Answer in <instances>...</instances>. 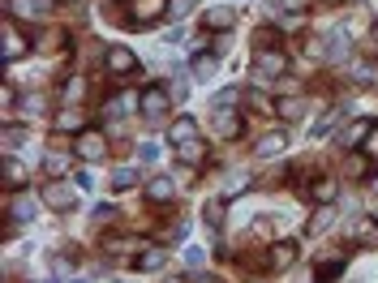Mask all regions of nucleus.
Instances as JSON below:
<instances>
[{
    "mask_svg": "<svg viewBox=\"0 0 378 283\" xmlns=\"http://www.w3.org/2000/svg\"><path fill=\"white\" fill-rule=\"evenodd\" d=\"M73 154H78L82 163H104L108 159V138L86 129V134H78V142H73Z\"/></svg>",
    "mask_w": 378,
    "mask_h": 283,
    "instance_id": "obj_1",
    "label": "nucleus"
},
{
    "mask_svg": "<svg viewBox=\"0 0 378 283\" xmlns=\"http://www.w3.org/2000/svg\"><path fill=\"white\" fill-rule=\"evenodd\" d=\"M43 206H52V211H73L78 206V189L65 185V180H52V185H43Z\"/></svg>",
    "mask_w": 378,
    "mask_h": 283,
    "instance_id": "obj_2",
    "label": "nucleus"
},
{
    "mask_svg": "<svg viewBox=\"0 0 378 283\" xmlns=\"http://www.w3.org/2000/svg\"><path fill=\"white\" fill-rule=\"evenodd\" d=\"M138 108H142V116L155 124V120H164L168 116V108H172V99H168V90H159V86H150V90H142V99H138Z\"/></svg>",
    "mask_w": 378,
    "mask_h": 283,
    "instance_id": "obj_3",
    "label": "nucleus"
},
{
    "mask_svg": "<svg viewBox=\"0 0 378 283\" xmlns=\"http://www.w3.org/2000/svg\"><path fill=\"white\" fill-rule=\"evenodd\" d=\"M104 69L116 73V77H129V73H138V56L129 47H108L104 51Z\"/></svg>",
    "mask_w": 378,
    "mask_h": 283,
    "instance_id": "obj_4",
    "label": "nucleus"
},
{
    "mask_svg": "<svg viewBox=\"0 0 378 283\" xmlns=\"http://www.w3.org/2000/svg\"><path fill=\"white\" fill-rule=\"evenodd\" d=\"M26 47H31V43L17 35V22L5 17V31H0V56H5V60H17V56H26Z\"/></svg>",
    "mask_w": 378,
    "mask_h": 283,
    "instance_id": "obj_5",
    "label": "nucleus"
},
{
    "mask_svg": "<svg viewBox=\"0 0 378 283\" xmlns=\"http://www.w3.org/2000/svg\"><path fill=\"white\" fill-rule=\"evenodd\" d=\"M168 13V0H134L129 5V22L134 26H150V22H159Z\"/></svg>",
    "mask_w": 378,
    "mask_h": 283,
    "instance_id": "obj_6",
    "label": "nucleus"
},
{
    "mask_svg": "<svg viewBox=\"0 0 378 283\" xmlns=\"http://www.w3.org/2000/svg\"><path fill=\"white\" fill-rule=\"evenodd\" d=\"M254 69H258V73H267V77H280V73L288 69V56H284L280 47H258Z\"/></svg>",
    "mask_w": 378,
    "mask_h": 283,
    "instance_id": "obj_7",
    "label": "nucleus"
},
{
    "mask_svg": "<svg viewBox=\"0 0 378 283\" xmlns=\"http://www.w3.org/2000/svg\"><path fill=\"white\" fill-rule=\"evenodd\" d=\"M52 13V0H9V17H22V22H39Z\"/></svg>",
    "mask_w": 378,
    "mask_h": 283,
    "instance_id": "obj_8",
    "label": "nucleus"
},
{
    "mask_svg": "<svg viewBox=\"0 0 378 283\" xmlns=\"http://www.w3.org/2000/svg\"><path fill=\"white\" fill-rule=\"evenodd\" d=\"M292 262H297V245H292V241H275L271 253H267V266H271V270H288Z\"/></svg>",
    "mask_w": 378,
    "mask_h": 283,
    "instance_id": "obj_9",
    "label": "nucleus"
},
{
    "mask_svg": "<svg viewBox=\"0 0 378 283\" xmlns=\"http://www.w3.org/2000/svg\"><path fill=\"white\" fill-rule=\"evenodd\" d=\"M168 138H172L176 146H185V142H198V124H194V116H176V120L168 124Z\"/></svg>",
    "mask_w": 378,
    "mask_h": 283,
    "instance_id": "obj_10",
    "label": "nucleus"
},
{
    "mask_svg": "<svg viewBox=\"0 0 378 283\" xmlns=\"http://www.w3.org/2000/svg\"><path fill=\"white\" fill-rule=\"evenodd\" d=\"M310 193H314V202H318V206H331V202L340 197V180H336V176H318Z\"/></svg>",
    "mask_w": 378,
    "mask_h": 283,
    "instance_id": "obj_11",
    "label": "nucleus"
},
{
    "mask_svg": "<svg viewBox=\"0 0 378 283\" xmlns=\"http://www.w3.org/2000/svg\"><path fill=\"white\" fill-rule=\"evenodd\" d=\"M348 51H352V43H348V35H344V31L326 35V43H322V56H326V60H344Z\"/></svg>",
    "mask_w": 378,
    "mask_h": 283,
    "instance_id": "obj_12",
    "label": "nucleus"
},
{
    "mask_svg": "<svg viewBox=\"0 0 378 283\" xmlns=\"http://www.w3.org/2000/svg\"><path fill=\"white\" fill-rule=\"evenodd\" d=\"M82 124H86V116H82L78 108H65V112L56 116V134H86Z\"/></svg>",
    "mask_w": 378,
    "mask_h": 283,
    "instance_id": "obj_13",
    "label": "nucleus"
},
{
    "mask_svg": "<svg viewBox=\"0 0 378 283\" xmlns=\"http://www.w3.org/2000/svg\"><path fill=\"white\" fill-rule=\"evenodd\" d=\"M344 266H348V253L322 257V262H318V279H326V283H331V279H340V275H344Z\"/></svg>",
    "mask_w": 378,
    "mask_h": 283,
    "instance_id": "obj_14",
    "label": "nucleus"
},
{
    "mask_svg": "<svg viewBox=\"0 0 378 283\" xmlns=\"http://www.w3.org/2000/svg\"><path fill=\"white\" fill-rule=\"evenodd\" d=\"M284 146H288V138H284V129H275V134L258 138V154H262V159H271V154H284Z\"/></svg>",
    "mask_w": 378,
    "mask_h": 283,
    "instance_id": "obj_15",
    "label": "nucleus"
},
{
    "mask_svg": "<svg viewBox=\"0 0 378 283\" xmlns=\"http://www.w3.org/2000/svg\"><path fill=\"white\" fill-rule=\"evenodd\" d=\"M172 193H176V189H172L168 176H155V180L146 185V197H150V202H172Z\"/></svg>",
    "mask_w": 378,
    "mask_h": 283,
    "instance_id": "obj_16",
    "label": "nucleus"
},
{
    "mask_svg": "<svg viewBox=\"0 0 378 283\" xmlns=\"http://www.w3.org/2000/svg\"><path fill=\"white\" fill-rule=\"evenodd\" d=\"M365 134H370V124H365V120H352V124L344 129V146H348V150L365 146Z\"/></svg>",
    "mask_w": 378,
    "mask_h": 283,
    "instance_id": "obj_17",
    "label": "nucleus"
},
{
    "mask_svg": "<svg viewBox=\"0 0 378 283\" xmlns=\"http://www.w3.org/2000/svg\"><path fill=\"white\" fill-rule=\"evenodd\" d=\"M138 266H142V270H159V266H164V249H159V245H146V249L138 253Z\"/></svg>",
    "mask_w": 378,
    "mask_h": 283,
    "instance_id": "obj_18",
    "label": "nucleus"
},
{
    "mask_svg": "<svg viewBox=\"0 0 378 283\" xmlns=\"http://www.w3.org/2000/svg\"><path fill=\"white\" fill-rule=\"evenodd\" d=\"M203 154H207L203 142H185V146H176V159H181V163H203Z\"/></svg>",
    "mask_w": 378,
    "mask_h": 283,
    "instance_id": "obj_19",
    "label": "nucleus"
},
{
    "mask_svg": "<svg viewBox=\"0 0 378 283\" xmlns=\"http://www.w3.org/2000/svg\"><path fill=\"white\" fill-rule=\"evenodd\" d=\"M104 112H108V116H129V112H134V99H129V95H112V99L104 103Z\"/></svg>",
    "mask_w": 378,
    "mask_h": 283,
    "instance_id": "obj_20",
    "label": "nucleus"
},
{
    "mask_svg": "<svg viewBox=\"0 0 378 283\" xmlns=\"http://www.w3.org/2000/svg\"><path fill=\"white\" fill-rule=\"evenodd\" d=\"M43 168L52 172V176H65V172H69V154H61V150H47V154H43Z\"/></svg>",
    "mask_w": 378,
    "mask_h": 283,
    "instance_id": "obj_21",
    "label": "nucleus"
},
{
    "mask_svg": "<svg viewBox=\"0 0 378 283\" xmlns=\"http://www.w3.org/2000/svg\"><path fill=\"white\" fill-rule=\"evenodd\" d=\"M211 31H228L233 26V9H207V17H203Z\"/></svg>",
    "mask_w": 378,
    "mask_h": 283,
    "instance_id": "obj_22",
    "label": "nucleus"
},
{
    "mask_svg": "<svg viewBox=\"0 0 378 283\" xmlns=\"http://www.w3.org/2000/svg\"><path fill=\"white\" fill-rule=\"evenodd\" d=\"M245 103H249V112H262V116H267V112H275V103H271L262 90H245Z\"/></svg>",
    "mask_w": 378,
    "mask_h": 283,
    "instance_id": "obj_23",
    "label": "nucleus"
},
{
    "mask_svg": "<svg viewBox=\"0 0 378 283\" xmlns=\"http://www.w3.org/2000/svg\"><path fill=\"white\" fill-rule=\"evenodd\" d=\"M215 124H219L223 138H237V134H241V120H237L233 112H215Z\"/></svg>",
    "mask_w": 378,
    "mask_h": 283,
    "instance_id": "obj_24",
    "label": "nucleus"
},
{
    "mask_svg": "<svg viewBox=\"0 0 378 283\" xmlns=\"http://www.w3.org/2000/svg\"><path fill=\"white\" fill-rule=\"evenodd\" d=\"M9 215H13V219H22V223H26V219L35 215V202H31V197H13V202H9Z\"/></svg>",
    "mask_w": 378,
    "mask_h": 283,
    "instance_id": "obj_25",
    "label": "nucleus"
},
{
    "mask_svg": "<svg viewBox=\"0 0 378 283\" xmlns=\"http://www.w3.org/2000/svg\"><path fill=\"white\" fill-rule=\"evenodd\" d=\"M134 185H138V172H134V168H116L112 189H120V193H125V189H134Z\"/></svg>",
    "mask_w": 378,
    "mask_h": 283,
    "instance_id": "obj_26",
    "label": "nucleus"
},
{
    "mask_svg": "<svg viewBox=\"0 0 378 283\" xmlns=\"http://www.w3.org/2000/svg\"><path fill=\"white\" fill-rule=\"evenodd\" d=\"M22 108H26V116H39V112L47 108V95H43V90H31L26 99H22Z\"/></svg>",
    "mask_w": 378,
    "mask_h": 283,
    "instance_id": "obj_27",
    "label": "nucleus"
},
{
    "mask_svg": "<svg viewBox=\"0 0 378 283\" xmlns=\"http://www.w3.org/2000/svg\"><path fill=\"white\" fill-rule=\"evenodd\" d=\"M336 223V211H331V206H322V211L310 219V232H314V236H318V232H326V227H331Z\"/></svg>",
    "mask_w": 378,
    "mask_h": 283,
    "instance_id": "obj_28",
    "label": "nucleus"
},
{
    "mask_svg": "<svg viewBox=\"0 0 378 283\" xmlns=\"http://www.w3.org/2000/svg\"><path fill=\"white\" fill-rule=\"evenodd\" d=\"M301 108H306L301 99H280V103H275V112H280L284 120H297V116H301Z\"/></svg>",
    "mask_w": 378,
    "mask_h": 283,
    "instance_id": "obj_29",
    "label": "nucleus"
},
{
    "mask_svg": "<svg viewBox=\"0 0 378 283\" xmlns=\"http://www.w3.org/2000/svg\"><path fill=\"white\" fill-rule=\"evenodd\" d=\"M352 77H357L361 86H374V82H378V65H370V60H365V65H357V69H352Z\"/></svg>",
    "mask_w": 378,
    "mask_h": 283,
    "instance_id": "obj_30",
    "label": "nucleus"
},
{
    "mask_svg": "<svg viewBox=\"0 0 378 283\" xmlns=\"http://www.w3.org/2000/svg\"><path fill=\"white\" fill-rule=\"evenodd\" d=\"M189 13H194V0H168V17L181 22V17H189Z\"/></svg>",
    "mask_w": 378,
    "mask_h": 283,
    "instance_id": "obj_31",
    "label": "nucleus"
},
{
    "mask_svg": "<svg viewBox=\"0 0 378 283\" xmlns=\"http://www.w3.org/2000/svg\"><path fill=\"white\" fill-rule=\"evenodd\" d=\"M82 90H86V82H82V77H69V86H65V103H69V108L82 99Z\"/></svg>",
    "mask_w": 378,
    "mask_h": 283,
    "instance_id": "obj_32",
    "label": "nucleus"
},
{
    "mask_svg": "<svg viewBox=\"0 0 378 283\" xmlns=\"http://www.w3.org/2000/svg\"><path fill=\"white\" fill-rule=\"evenodd\" d=\"M215 73V56H198L194 60V77H211Z\"/></svg>",
    "mask_w": 378,
    "mask_h": 283,
    "instance_id": "obj_33",
    "label": "nucleus"
},
{
    "mask_svg": "<svg viewBox=\"0 0 378 283\" xmlns=\"http://www.w3.org/2000/svg\"><path fill=\"white\" fill-rule=\"evenodd\" d=\"M22 180H26V172H22V168L9 159V163H5V185H22Z\"/></svg>",
    "mask_w": 378,
    "mask_h": 283,
    "instance_id": "obj_34",
    "label": "nucleus"
},
{
    "mask_svg": "<svg viewBox=\"0 0 378 283\" xmlns=\"http://www.w3.org/2000/svg\"><path fill=\"white\" fill-rule=\"evenodd\" d=\"M344 172H348V176H361V172H365L361 154H348V159H344Z\"/></svg>",
    "mask_w": 378,
    "mask_h": 283,
    "instance_id": "obj_35",
    "label": "nucleus"
},
{
    "mask_svg": "<svg viewBox=\"0 0 378 283\" xmlns=\"http://www.w3.org/2000/svg\"><path fill=\"white\" fill-rule=\"evenodd\" d=\"M138 154H142L146 163H155V159H159V146H155V142H142V146H138Z\"/></svg>",
    "mask_w": 378,
    "mask_h": 283,
    "instance_id": "obj_36",
    "label": "nucleus"
},
{
    "mask_svg": "<svg viewBox=\"0 0 378 283\" xmlns=\"http://www.w3.org/2000/svg\"><path fill=\"white\" fill-rule=\"evenodd\" d=\"M219 219H223V206H219V202H211V206H207V223H211V227H219Z\"/></svg>",
    "mask_w": 378,
    "mask_h": 283,
    "instance_id": "obj_37",
    "label": "nucleus"
},
{
    "mask_svg": "<svg viewBox=\"0 0 378 283\" xmlns=\"http://www.w3.org/2000/svg\"><path fill=\"white\" fill-rule=\"evenodd\" d=\"M17 142H26V138H22V134H17V129H13V124H9V129H5V150H13V146H17Z\"/></svg>",
    "mask_w": 378,
    "mask_h": 283,
    "instance_id": "obj_38",
    "label": "nucleus"
},
{
    "mask_svg": "<svg viewBox=\"0 0 378 283\" xmlns=\"http://www.w3.org/2000/svg\"><path fill=\"white\" fill-rule=\"evenodd\" d=\"M271 5H288V9H297V13H301V9H306V0H271Z\"/></svg>",
    "mask_w": 378,
    "mask_h": 283,
    "instance_id": "obj_39",
    "label": "nucleus"
},
{
    "mask_svg": "<svg viewBox=\"0 0 378 283\" xmlns=\"http://www.w3.org/2000/svg\"><path fill=\"white\" fill-rule=\"evenodd\" d=\"M370 193H378V172H374V176H370Z\"/></svg>",
    "mask_w": 378,
    "mask_h": 283,
    "instance_id": "obj_40",
    "label": "nucleus"
},
{
    "mask_svg": "<svg viewBox=\"0 0 378 283\" xmlns=\"http://www.w3.org/2000/svg\"><path fill=\"white\" fill-rule=\"evenodd\" d=\"M370 150H378V129H374V142H370Z\"/></svg>",
    "mask_w": 378,
    "mask_h": 283,
    "instance_id": "obj_41",
    "label": "nucleus"
},
{
    "mask_svg": "<svg viewBox=\"0 0 378 283\" xmlns=\"http://www.w3.org/2000/svg\"><path fill=\"white\" fill-rule=\"evenodd\" d=\"M374 43H378V26H374Z\"/></svg>",
    "mask_w": 378,
    "mask_h": 283,
    "instance_id": "obj_42",
    "label": "nucleus"
},
{
    "mask_svg": "<svg viewBox=\"0 0 378 283\" xmlns=\"http://www.w3.org/2000/svg\"><path fill=\"white\" fill-rule=\"evenodd\" d=\"M374 223H378V215H374Z\"/></svg>",
    "mask_w": 378,
    "mask_h": 283,
    "instance_id": "obj_43",
    "label": "nucleus"
}]
</instances>
